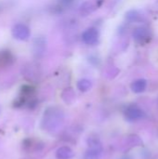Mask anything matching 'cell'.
<instances>
[{
	"label": "cell",
	"instance_id": "1",
	"mask_svg": "<svg viewBox=\"0 0 158 159\" xmlns=\"http://www.w3.org/2000/svg\"><path fill=\"white\" fill-rule=\"evenodd\" d=\"M64 112L58 106H50L44 112L41 121V127L45 131L55 132L63 124Z\"/></svg>",
	"mask_w": 158,
	"mask_h": 159
},
{
	"label": "cell",
	"instance_id": "2",
	"mask_svg": "<svg viewBox=\"0 0 158 159\" xmlns=\"http://www.w3.org/2000/svg\"><path fill=\"white\" fill-rule=\"evenodd\" d=\"M88 148L84 154L83 159H101L102 156L103 148L100 139L95 136H90L88 139Z\"/></svg>",
	"mask_w": 158,
	"mask_h": 159
},
{
	"label": "cell",
	"instance_id": "3",
	"mask_svg": "<svg viewBox=\"0 0 158 159\" xmlns=\"http://www.w3.org/2000/svg\"><path fill=\"white\" fill-rule=\"evenodd\" d=\"M144 111L136 104L129 105L124 111V116L127 121L129 122H136L145 117Z\"/></svg>",
	"mask_w": 158,
	"mask_h": 159
},
{
	"label": "cell",
	"instance_id": "4",
	"mask_svg": "<svg viewBox=\"0 0 158 159\" xmlns=\"http://www.w3.org/2000/svg\"><path fill=\"white\" fill-rule=\"evenodd\" d=\"M12 36L20 41H26L31 36V30L28 25L22 22H18L13 25L11 29Z\"/></svg>",
	"mask_w": 158,
	"mask_h": 159
},
{
	"label": "cell",
	"instance_id": "5",
	"mask_svg": "<svg viewBox=\"0 0 158 159\" xmlns=\"http://www.w3.org/2000/svg\"><path fill=\"white\" fill-rule=\"evenodd\" d=\"M133 38L139 45H146L152 39V32L146 26L137 27L133 32Z\"/></svg>",
	"mask_w": 158,
	"mask_h": 159
},
{
	"label": "cell",
	"instance_id": "6",
	"mask_svg": "<svg viewBox=\"0 0 158 159\" xmlns=\"http://www.w3.org/2000/svg\"><path fill=\"white\" fill-rule=\"evenodd\" d=\"M82 41L88 46H96L100 42V31L95 27H88L82 34Z\"/></svg>",
	"mask_w": 158,
	"mask_h": 159
},
{
	"label": "cell",
	"instance_id": "7",
	"mask_svg": "<svg viewBox=\"0 0 158 159\" xmlns=\"http://www.w3.org/2000/svg\"><path fill=\"white\" fill-rule=\"evenodd\" d=\"M102 3L103 0H87L84 3H82V5L80 6L79 13L84 17L88 16L94 11H96L98 8H100Z\"/></svg>",
	"mask_w": 158,
	"mask_h": 159
},
{
	"label": "cell",
	"instance_id": "8",
	"mask_svg": "<svg viewBox=\"0 0 158 159\" xmlns=\"http://www.w3.org/2000/svg\"><path fill=\"white\" fill-rule=\"evenodd\" d=\"M47 48V40L44 36L42 35H37L33 42V51L35 57H41Z\"/></svg>",
	"mask_w": 158,
	"mask_h": 159
},
{
	"label": "cell",
	"instance_id": "9",
	"mask_svg": "<svg viewBox=\"0 0 158 159\" xmlns=\"http://www.w3.org/2000/svg\"><path fill=\"white\" fill-rule=\"evenodd\" d=\"M15 61V56L10 50L5 49L0 51V69L11 66Z\"/></svg>",
	"mask_w": 158,
	"mask_h": 159
},
{
	"label": "cell",
	"instance_id": "10",
	"mask_svg": "<svg viewBox=\"0 0 158 159\" xmlns=\"http://www.w3.org/2000/svg\"><path fill=\"white\" fill-rule=\"evenodd\" d=\"M74 157V153L69 146H61L56 152L57 159H72Z\"/></svg>",
	"mask_w": 158,
	"mask_h": 159
},
{
	"label": "cell",
	"instance_id": "11",
	"mask_svg": "<svg viewBox=\"0 0 158 159\" xmlns=\"http://www.w3.org/2000/svg\"><path fill=\"white\" fill-rule=\"evenodd\" d=\"M147 88V81L143 78L141 79H137L134 82H132V84L130 85V89L134 93H142L145 91Z\"/></svg>",
	"mask_w": 158,
	"mask_h": 159
},
{
	"label": "cell",
	"instance_id": "12",
	"mask_svg": "<svg viewBox=\"0 0 158 159\" xmlns=\"http://www.w3.org/2000/svg\"><path fill=\"white\" fill-rule=\"evenodd\" d=\"M76 87L79 89V91L87 92V91H88L91 89L92 82L89 79H88V78H81L80 80H78V82L76 84Z\"/></svg>",
	"mask_w": 158,
	"mask_h": 159
},
{
	"label": "cell",
	"instance_id": "13",
	"mask_svg": "<svg viewBox=\"0 0 158 159\" xmlns=\"http://www.w3.org/2000/svg\"><path fill=\"white\" fill-rule=\"evenodd\" d=\"M141 15L139 14L138 11L136 10H129L127 14H126V19L130 21V22H134V21H138L140 20Z\"/></svg>",
	"mask_w": 158,
	"mask_h": 159
},
{
	"label": "cell",
	"instance_id": "14",
	"mask_svg": "<svg viewBox=\"0 0 158 159\" xmlns=\"http://www.w3.org/2000/svg\"><path fill=\"white\" fill-rule=\"evenodd\" d=\"M62 94L67 95V98H64V99H63V101H64L66 103H71V102H73L74 100V98H75V94H74V90H73L72 89H66L62 92Z\"/></svg>",
	"mask_w": 158,
	"mask_h": 159
},
{
	"label": "cell",
	"instance_id": "15",
	"mask_svg": "<svg viewBox=\"0 0 158 159\" xmlns=\"http://www.w3.org/2000/svg\"><path fill=\"white\" fill-rule=\"evenodd\" d=\"M76 0H59V5L64 8V7H69L73 6Z\"/></svg>",
	"mask_w": 158,
	"mask_h": 159
}]
</instances>
